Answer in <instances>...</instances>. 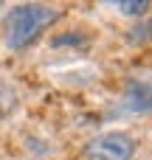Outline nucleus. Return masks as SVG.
<instances>
[{
    "instance_id": "1",
    "label": "nucleus",
    "mask_w": 152,
    "mask_h": 160,
    "mask_svg": "<svg viewBox=\"0 0 152 160\" xmlns=\"http://www.w3.org/2000/svg\"><path fill=\"white\" fill-rule=\"evenodd\" d=\"M56 8L39 6V3H25L17 6L6 14L3 20V39L11 51H23L25 45H31L54 20H56Z\"/></svg>"
},
{
    "instance_id": "2",
    "label": "nucleus",
    "mask_w": 152,
    "mask_h": 160,
    "mask_svg": "<svg viewBox=\"0 0 152 160\" xmlns=\"http://www.w3.org/2000/svg\"><path fill=\"white\" fill-rule=\"evenodd\" d=\"M133 155H135V141L124 132L99 135L85 146L87 160H133Z\"/></svg>"
},
{
    "instance_id": "3",
    "label": "nucleus",
    "mask_w": 152,
    "mask_h": 160,
    "mask_svg": "<svg viewBox=\"0 0 152 160\" xmlns=\"http://www.w3.org/2000/svg\"><path fill=\"white\" fill-rule=\"evenodd\" d=\"M127 107L133 112H149L152 110V84L133 82L130 90H127Z\"/></svg>"
},
{
    "instance_id": "4",
    "label": "nucleus",
    "mask_w": 152,
    "mask_h": 160,
    "mask_svg": "<svg viewBox=\"0 0 152 160\" xmlns=\"http://www.w3.org/2000/svg\"><path fill=\"white\" fill-rule=\"evenodd\" d=\"M110 6H116L124 17H144L149 11V0H107Z\"/></svg>"
},
{
    "instance_id": "5",
    "label": "nucleus",
    "mask_w": 152,
    "mask_h": 160,
    "mask_svg": "<svg viewBox=\"0 0 152 160\" xmlns=\"http://www.w3.org/2000/svg\"><path fill=\"white\" fill-rule=\"evenodd\" d=\"M0 8H3V0H0Z\"/></svg>"
}]
</instances>
